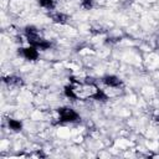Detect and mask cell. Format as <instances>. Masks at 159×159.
<instances>
[{
  "mask_svg": "<svg viewBox=\"0 0 159 159\" xmlns=\"http://www.w3.org/2000/svg\"><path fill=\"white\" fill-rule=\"evenodd\" d=\"M66 96L72 97V98H96V99H102L106 98L103 92L98 89L94 84H78L77 86H67L65 89Z\"/></svg>",
  "mask_w": 159,
  "mask_h": 159,
  "instance_id": "6da1fadb",
  "label": "cell"
},
{
  "mask_svg": "<svg viewBox=\"0 0 159 159\" xmlns=\"http://www.w3.org/2000/svg\"><path fill=\"white\" fill-rule=\"evenodd\" d=\"M26 35H27V39H29V42L35 46V47H40V48H47L50 47V43L43 41L42 39L39 37L37 35V31L35 27H26Z\"/></svg>",
  "mask_w": 159,
  "mask_h": 159,
  "instance_id": "7a4b0ae2",
  "label": "cell"
},
{
  "mask_svg": "<svg viewBox=\"0 0 159 159\" xmlns=\"http://www.w3.org/2000/svg\"><path fill=\"white\" fill-rule=\"evenodd\" d=\"M58 113H60V117H61V120H62V122H73V120L78 119L77 113H76L73 109L67 108V107L60 108V109H58Z\"/></svg>",
  "mask_w": 159,
  "mask_h": 159,
  "instance_id": "3957f363",
  "label": "cell"
},
{
  "mask_svg": "<svg viewBox=\"0 0 159 159\" xmlns=\"http://www.w3.org/2000/svg\"><path fill=\"white\" fill-rule=\"evenodd\" d=\"M22 55L29 58V60H36L39 53H37V50L35 46H31V47H27V48H22Z\"/></svg>",
  "mask_w": 159,
  "mask_h": 159,
  "instance_id": "277c9868",
  "label": "cell"
},
{
  "mask_svg": "<svg viewBox=\"0 0 159 159\" xmlns=\"http://www.w3.org/2000/svg\"><path fill=\"white\" fill-rule=\"evenodd\" d=\"M103 82L107 84V86H112V87H117L120 84V81L116 77V76H106L103 78Z\"/></svg>",
  "mask_w": 159,
  "mask_h": 159,
  "instance_id": "5b68a950",
  "label": "cell"
},
{
  "mask_svg": "<svg viewBox=\"0 0 159 159\" xmlns=\"http://www.w3.org/2000/svg\"><path fill=\"white\" fill-rule=\"evenodd\" d=\"M9 125H10L11 129H15V130L21 129V123L17 122V120H14V119H10V120H9Z\"/></svg>",
  "mask_w": 159,
  "mask_h": 159,
  "instance_id": "8992f818",
  "label": "cell"
},
{
  "mask_svg": "<svg viewBox=\"0 0 159 159\" xmlns=\"http://www.w3.org/2000/svg\"><path fill=\"white\" fill-rule=\"evenodd\" d=\"M39 2H40L41 6H43V7H48V9L53 6V1H52V0H39Z\"/></svg>",
  "mask_w": 159,
  "mask_h": 159,
  "instance_id": "52a82bcc",
  "label": "cell"
},
{
  "mask_svg": "<svg viewBox=\"0 0 159 159\" xmlns=\"http://www.w3.org/2000/svg\"><path fill=\"white\" fill-rule=\"evenodd\" d=\"M5 82L9 83V84L10 83H17V84L21 83V81L19 78H15V77H7V78H5Z\"/></svg>",
  "mask_w": 159,
  "mask_h": 159,
  "instance_id": "ba28073f",
  "label": "cell"
},
{
  "mask_svg": "<svg viewBox=\"0 0 159 159\" xmlns=\"http://www.w3.org/2000/svg\"><path fill=\"white\" fill-rule=\"evenodd\" d=\"M82 5H83V7L89 9V7H92V0H82Z\"/></svg>",
  "mask_w": 159,
  "mask_h": 159,
  "instance_id": "9c48e42d",
  "label": "cell"
},
{
  "mask_svg": "<svg viewBox=\"0 0 159 159\" xmlns=\"http://www.w3.org/2000/svg\"><path fill=\"white\" fill-rule=\"evenodd\" d=\"M52 17H53V20H55V21H57V22H58V21H62L61 19H63V16H62L61 14H60V15H58V14H57V15H53Z\"/></svg>",
  "mask_w": 159,
  "mask_h": 159,
  "instance_id": "30bf717a",
  "label": "cell"
}]
</instances>
